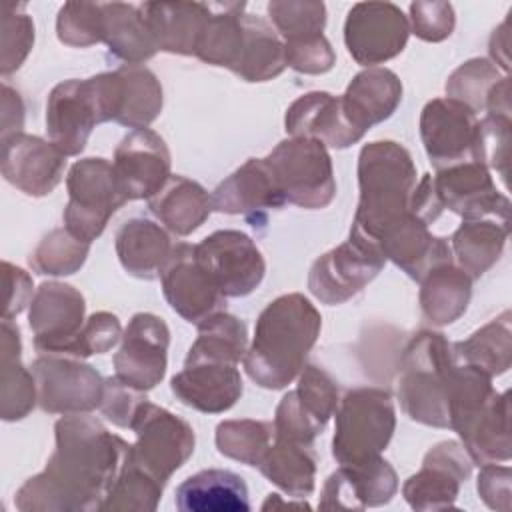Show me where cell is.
<instances>
[{
  "instance_id": "6da1fadb",
  "label": "cell",
  "mask_w": 512,
  "mask_h": 512,
  "mask_svg": "<svg viewBox=\"0 0 512 512\" xmlns=\"http://www.w3.org/2000/svg\"><path fill=\"white\" fill-rule=\"evenodd\" d=\"M54 432L56 450L44 472L28 478L18 490V510H100L126 466L130 444L88 412L66 414Z\"/></svg>"
},
{
  "instance_id": "7a4b0ae2",
  "label": "cell",
  "mask_w": 512,
  "mask_h": 512,
  "mask_svg": "<svg viewBox=\"0 0 512 512\" xmlns=\"http://www.w3.org/2000/svg\"><path fill=\"white\" fill-rule=\"evenodd\" d=\"M320 328L322 316L306 296H278L256 320L254 338L242 358L246 374L262 388L288 386L302 372Z\"/></svg>"
},
{
  "instance_id": "3957f363",
  "label": "cell",
  "mask_w": 512,
  "mask_h": 512,
  "mask_svg": "<svg viewBox=\"0 0 512 512\" xmlns=\"http://www.w3.org/2000/svg\"><path fill=\"white\" fill-rule=\"evenodd\" d=\"M416 176L414 160L402 144H366L358 156L360 200L350 236L378 248L380 236L410 212Z\"/></svg>"
},
{
  "instance_id": "277c9868",
  "label": "cell",
  "mask_w": 512,
  "mask_h": 512,
  "mask_svg": "<svg viewBox=\"0 0 512 512\" xmlns=\"http://www.w3.org/2000/svg\"><path fill=\"white\" fill-rule=\"evenodd\" d=\"M460 358L444 334L422 330L402 352L398 400L410 420L450 428L448 406Z\"/></svg>"
},
{
  "instance_id": "5b68a950",
  "label": "cell",
  "mask_w": 512,
  "mask_h": 512,
  "mask_svg": "<svg viewBox=\"0 0 512 512\" xmlns=\"http://www.w3.org/2000/svg\"><path fill=\"white\" fill-rule=\"evenodd\" d=\"M396 428L390 392L382 388H354L336 408L332 456L338 464L374 460L388 446Z\"/></svg>"
},
{
  "instance_id": "8992f818",
  "label": "cell",
  "mask_w": 512,
  "mask_h": 512,
  "mask_svg": "<svg viewBox=\"0 0 512 512\" xmlns=\"http://www.w3.org/2000/svg\"><path fill=\"white\" fill-rule=\"evenodd\" d=\"M284 200L306 210L326 208L336 196L332 160L312 138H286L264 158Z\"/></svg>"
},
{
  "instance_id": "52a82bcc",
  "label": "cell",
  "mask_w": 512,
  "mask_h": 512,
  "mask_svg": "<svg viewBox=\"0 0 512 512\" xmlns=\"http://www.w3.org/2000/svg\"><path fill=\"white\" fill-rule=\"evenodd\" d=\"M66 188L64 228L88 244L104 232L110 216L128 202L118 184L114 164L106 158L74 162L66 176Z\"/></svg>"
},
{
  "instance_id": "ba28073f",
  "label": "cell",
  "mask_w": 512,
  "mask_h": 512,
  "mask_svg": "<svg viewBox=\"0 0 512 512\" xmlns=\"http://www.w3.org/2000/svg\"><path fill=\"white\" fill-rule=\"evenodd\" d=\"M130 428L136 442L130 446L128 464L144 470L162 486L194 452L192 426L148 400L140 404Z\"/></svg>"
},
{
  "instance_id": "9c48e42d",
  "label": "cell",
  "mask_w": 512,
  "mask_h": 512,
  "mask_svg": "<svg viewBox=\"0 0 512 512\" xmlns=\"http://www.w3.org/2000/svg\"><path fill=\"white\" fill-rule=\"evenodd\" d=\"M194 256L224 298L248 296L260 286L266 274L262 252L240 230L212 232L194 244Z\"/></svg>"
},
{
  "instance_id": "30bf717a",
  "label": "cell",
  "mask_w": 512,
  "mask_h": 512,
  "mask_svg": "<svg viewBox=\"0 0 512 512\" xmlns=\"http://www.w3.org/2000/svg\"><path fill=\"white\" fill-rule=\"evenodd\" d=\"M384 264L386 258L380 248L348 236L346 242L314 260L308 288L324 304H344L370 284Z\"/></svg>"
},
{
  "instance_id": "8fae6325",
  "label": "cell",
  "mask_w": 512,
  "mask_h": 512,
  "mask_svg": "<svg viewBox=\"0 0 512 512\" xmlns=\"http://www.w3.org/2000/svg\"><path fill=\"white\" fill-rule=\"evenodd\" d=\"M38 404L48 414H84L100 406L104 380L74 356L44 354L34 360Z\"/></svg>"
},
{
  "instance_id": "7c38bea8",
  "label": "cell",
  "mask_w": 512,
  "mask_h": 512,
  "mask_svg": "<svg viewBox=\"0 0 512 512\" xmlns=\"http://www.w3.org/2000/svg\"><path fill=\"white\" fill-rule=\"evenodd\" d=\"M408 36V18L392 2H358L344 22V44L350 56L368 68L398 56Z\"/></svg>"
},
{
  "instance_id": "4fadbf2b",
  "label": "cell",
  "mask_w": 512,
  "mask_h": 512,
  "mask_svg": "<svg viewBox=\"0 0 512 512\" xmlns=\"http://www.w3.org/2000/svg\"><path fill=\"white\" fill-rule=\"evenodd\" d=\"M432 184L440 206L462 220L492 218L510 224V200L496 188L484 164L466 160L440 168L432 176Z\"/></svg>"
},
{
  "instance_id": "5bb4252c",
  "label": "cell",
  "mask_w": 512,
  "mask_h": 512,
  "mask_svg": "<svg viewBox=\"0 0 512 512\" xmlns=\"http://www.w3.org/2000/svg\"><path fill=\"white\" fill-rule=\"evenodd\" d=\"M478 122L470 106L448 96L434 98L422 108L420 136L436 170L474 160Z\"/></svg>"
},
{
  "instance_id": "9a60e30c",
  "label": "cell",
  "mask_w": 512,
  "mask_h": 512,
  "mask_svg": "<svg viewBox=\"0 0 512 512\" xmlns=\"http://www.w3.org/2000/svg\"><path fill=\"white\" fill-rule=\"evenodd\" d=\"M170 330L166 322L150 312L130 318L118 352L114 354L116 376L138 390H150L166 374Z\"/></svg>"
},
{
  "instance_id": "2e32d148",
  "label": "cell",
  "mask_w": 512,
  "mask_h": 512,
  "mask_svg": "<svg viewBox=\"0 0 512 512\" xmlns=\"http://www.w3.org/2000/svg\"><path fill=\"white\" fill-rule=\"evenodd\" d=\"M84 310V296L70 284H40L28 312L36 350L42 354L68 356L74 338L84 326Z\"/></svg>"
},
{
  "instance_id": "e0dca14e",
  "label": "cell",
  "mask_w": 512,
  "mask_h": 512,
  "mask_svg": "<svg viewBox=\"0 0 512 512\" xmlns=\"http://www.w3.org/2000/svg\"><path fill=\"white\" fill-rule=\"evenodd\" d=\"M470 474L472 460L464 446L446 440L426 452L422 468L404 482L402 494L414 510L452 508L460 484L466 482Z\"/></svg>"
},
{
  "instance_id": "ac0fdd59",
  "label": "cell",
  "mask_w": 512,
  "mask_h": 512,
  "mask_svg": "<svg viewBox=\"0 0 512 512\" xmlns=\"http://www.w3.org/2000/svg\"><path fill=\"white\" fill-rule=\"evenodd\" d=\"M160 280L166 302L188 322L200 324L204 318L224 310L226 298L196 262L194 244L178 242L172 246Z\"/></svg>"
},
{
  "instance_id": "d6986e66",
  "label": "cell",
  "mask_w": 512,
  "mask_h": 512,
  "mask_svg": "<svg viewBox=\"0 0 512 512\" xmlns=\"http://www.w3.org/2000/svg\"><path fill=\"white\" fill-rule=\"evenodd\" d=\"M114 172L128 200H150L170 178V152L150 128L128 132L114 150Z\"/></svg>"
},
{
  "instance_id": "ffe728a7",
  "label": "cell",
  "mask_w": 512,
  "mask_h": 512,
  "mask_svg": "<svg viewBox=\"0 0 512 512\" xmlns=\"http://www.w3.org/2000/svg\"><path fill=\"white\" fill-rule=\"evenodd\" d=\"M66 156L38 136L24 132L2 140V174L28 196H46L62 180Z\"/></svg>"
},
{
  "instance_id": "44dd1931",
  "label": "cell",
  "mask_w": 512,
  "mask_h": 512,
  "mask_svg": "<svg viewBox=\"0 0 512 512\" xmlns=\"http://www.w3.org/2000/svg\"><path fill=\"white\" fill-rule=\"evenodd\" d=\"M96 124L100 120L88 78H70L52 88L46 102V132L64 156L80 154Z\"/></svg>"
},
{
  "instance_id": "7402d4cb",
  "label": "cell",
  "mask_w": 512,
  "mask_h": 512,
  "mask_svg": "<svg viewBox=\"0 0 512 512\" xmlns=\"http://www.w3.org/2000/svg\"><path fill=\"white\" fill-rule=\"evenodd\" d=\"M212 208L224 214H242L254 228L268 210L286 204L264 158H250L212 192Z\"/></svg>"
},
{
  "instance_id": "603a6c76",
  "label": "cell",
  "mask_w": 512,
  "mask_h": 512,
  "mask_svg": "<svg viewBox=\"0 0 512 512\" xmlns=\"http://www.w3.org/2000/svg\"><path fill=\"white\" fill-rule=\"evenodd\" d=\"M170 390L182 404L198 412L220 414L242 396V378L238 364L184 360V368L170 380Z\"/></svg>"
},
{
  "instance_id": "cb8c5ba5",
  "label": "cell",
  "mask_w": 512,
  "mask_h": 512,
  "mask_svg": "<svg viewBox=\"0 0 512 512\" xmlns=\"http://www.w3.org/2000/svg\"><path fill=\"white\" fill-rule=\"evenodd\" d=\"M396 490V472L382 456L362 464H340L322 488L320 508L362 510L382 506L392 500Z\"/></svg>"
},
{
  "instance_id": "d4e9b609",
  "label": "cell",
  "mask_w": 512,
  "mask_h": 512,
  "mask_svg": "<svg viewBox=\"0 0 512 512\" xmlns=\"http://www.w3.org/2000/svg\"><path fill=\"white\" fill-rule=\"evenodd\" d=\"M378 248L386 260H392L416 282L432 268L452 262L450 242L430 234L428 224L410 212L380 236Z\"/></svg>"
},
{
  "instance_id": "484cf974",
  "label": "cell",
  "mask_w": 512,
  "mask_h": 512,
  "mask_svg": "<svg viewBox=\"0 0 512 512\" xmlns=\"http://www.w3.org/2000/svg\"><path fill=\"white\" fill-rule=\"evenodd\" d=\"M290 136L312 138L330 148H348L362 140L344 116L340 96L328 92H308L296 98L284 116Z\"/></svg>"
},
{
  "instance_id": "4316f807",
  "label": "cell",
  "mask_w": 512,
  "mask_h": 512,
  "mask_svg": "<svg viewBox=\"0 0 512 512\" xmlns=\"http://www.w3.org/2000/svg\"><path fill=\"white\" fill-rule=\"evenodd\" d=\"M340 100L346 120L364 136L394 114L402 102V82L388 68H366L352 78Z\"/></svg>"
},
{
  "instance_id": "83f0119b",
  "label": "cell",
  "mask_w": 512,
  "mask_h": 512,
  "mask_svg": "<svg viewBox=\"0 0 512 512\" xmlns=\"http://www.w3.org/2000/svg\"><path fill=\"white\" fill-rule=\"evenodd\" d=\"M140 10L158 50L194 56L208 16V2H144Z\"/></svg>"
},
{
  "instance_id": "f1b7e54d",
  "label": "cell",
  "mask_w": 512,
  "mask_h": 512,
  "mask_svg": "<svg viewBox=\"0 0 512 512\" xmlns=\"http://www.w3.org/2000/svg\"><path fill=\"white\" fill-rule=\"evenodd\" d=\"M176 508L182 512H246L248 486L230 470L208 468L192 474L176 488Z\"/></svg>"
},
{
  "instance_id": "f546056e",
  "label": "cell",
  "mask_w": 512,
  "mask_h": 512,
  "mask_svg": "<svg viewBox=\"0 0 512 512\" xmlns=\"http://www.w3.org/2000/svg\"><path fill=\"white\" fill-rule=\"evenodd\" d=\"M510 392L494 394L458 432L472 464H504L510 460Z\"/></svg>"
},
{
  "instance_id": "4dcf8cb0",
  "label": "cell",
  "mask_w": 512,
  "mask_h": 512,
  "mask_svg": "<svg viewBox=\"0 0 512 512\" xmlns=\"http://www.w3.org/2000/svg\"><path fill=\"white\" fill-rule=\"evenodd\" d=\"M172 252L170 236L148 218L126 220L116 232V254L122 268L142 280L160 276Z\"/></svg>"
},
{
  "instance_id": "1f68e13d",
  "label": "cell",
  "mask_w": 512,
  "mask_h": 512,
  "mask_svg": "<svg viewBox=\"0 0 512 512\" xmlns=\"http://www.w3.org/2000/svg\"><path fill=\"white\" fill-rule=\"evenodd\" d=\"M148 208L176 236L192 234L214 210L208 192L186 176H170L148 200Z\"/></svg>"
},
{
  "instance_id": "d6a6232c",
  "label": "cell",
  "mask_w": 512,
  "mask_h": 512,
  "mask_svg": "<svg viewBox=\"0 0 512 512\" xmlns=\"http://www.w3.org/2000/svg\"><path fill=\"white\" fill-rule=\"evenodd\" d=\"M104 14V44L110 54L126 66H140L150 60L158 48L150 26L140 10V4L110 2L102 4Z\"/></svg>"
},
{
  "instance_id": "836d02e7",
  "label": "cell",
  "mask_w": 512,
  "mask_h": 512,
  "mask_svg": "<svg viewBox=\"0 0 512 512\" xmlns=\"http://www.w3.org/2000/svg\"><path fill=\"white\" fill-rule=\"evenodd\" d=\"M20 330L12 320L2 318V360H0V416L20 420L38 402L36 378L20 362Z\"/></svg>"
},
{
  "instance_id": "e575fe53",
  "label": "cell",
  "mask_w": 512,
  "mask_h": 512,
  "mask_svg": "<svg viewBox=\"0 0 512 512\" xmlns=\"http://www.w3.org/2000/svg\"><path fill=\"white\" fill-rule=\"evenodd\" d=\"M508 234L510 224L492 218L462 220L450 238V250L452 258H456V266L470 280H478L502 256Z\"/></svg>"
},
{
  "instance_id": "d590c367",
  "label": "cell",
  "mask_w": 512,
  "mask_h": 512,
  "mask_svg": "<svg viewBox=\"0 0 512 512\" xmlns=\"http://www.w3.org/2000/svg\"><path fill=\"white\" fill-rule=\"evenodd\" d=\"M472 280L454 264H440L420 280V308L432 326L458 320L470 302Z\"/></svg>"
},
{
  "instance_id": "8d00e7d4",
  "label": "cell",
  "mask_w": 512,
  "mask_h": 512,
  "mask_svg": "<svg viewBox=\"0 0 512 512\" xmlns=\"http://www.w3.org/2000/svg\"><path fill=\"white\" fill-rule=\"evenodd\" d=\"M244 2H208V16L194 56L212 66L234 68L244 40Z\"/></svg>"
},
{
  "instance_id": "74e56055",
  "label": "cell",
  "mask_w": 512,
  "mask_h": 512,
  "mask_svg": "<svg viewBox=\"0 0 512 512\" xmlns=\"http://www.w3.org/2000/svg\"><path fill=\"white\" fill-rule=\"evenodd\" d=\"M258 470L288 496L304 500L314 492L316 454L312 444L274 438L262 456Z\"/></svg>"
},
{
  "instance_id": "f35d334b",
  "label": "cell",
  "mask_w": 512,
  "mask_h": 512,
  "mask_svg": "<svg viewBox=\"0 0 512 512\" xmlns=\"http://www.w3.org/2000/svg\"><path fill=\"white\" fill-rule=\"evenodd\" d=\"M242 24L244 40L232 72L246 82H266L278 76L286 68L280 34L262 16L244 12Z\"/></svg>"
},
{
  "instance_id": "ab89813d",
  "label": "cell",
  "mask_w": 512,
  "mask_h": 512,
  "mask_svg": "<svg viewBox=\"0 0 512 512\" xmlns=\"http://www.w3.org/2000/svg\"><path fill=\"white\" fill-rule=\"evenodd\" d=\"M454 350L460 362L482 370L490 378L504 374L512 360L510 312L504 310L498 318L476 330L470 338L454 342Z\"/></svg>"
},
{
  "instance_id": "60d3db41",
  "label": "cell",
  "mask_w": 512,
  "mask_h": 512,
  "mask_svg": "<svg viewBox=\"0 0 512 512\" xmlns=\"http://www.w3.org/2000/svg\"><path fill=\"white\" fill-rule=\"evenodd\" d=\"M246 348V324L222 310L198 324V338L190 346L186 360H216L238 364L244 358Z\"/></svg>"
},
{
  "instance_id": "b9f144b4",
  "label": "cell",
  "mask_w": 512,
  "mask_h": 512,
  "mask_svg": "<svg viewBox=\"0 0 512 512\" xmlns=\"http://www.w3.org/2000/svg\"><path fill=\"white\" fill-rule=\"evenodd\" d=\"M120 76L122 108L118 114V124L132 130L148 128L162 110V86L156 74L144 66H120L116 68Z\"/></svg>"
},
{
  "instance_id": "7bdbcfd3",
  "label": "cell",
  "mask_w": 512,
  "mask_h": 512,
  "mask_svg": "<svg viewBox=\"0 0 512 512\" xmlns=\"http://www.w3.org/2000/svg\"><path fill=\"white\" fill-rule=\"evenodd\" d=\"M274 438V424L262 420H224L216 426L218 452L246 466L260 464Z\"/></svg>"
},
{
  "instance_id": "ee69618b",
  "label": "cell",
  "mask_w": 512,
  "mask_h": 512,
  "mask_svg": "<svg viewBox=\"0 0 512 512\" xmlns=\"http://www.w3.org/2000/svg\"><path fill=\"white\" fill-rule=\"evenodd\" d=\"M88 250V242L78 240L66 228H54L38 242L30 254V266L38 274L68 276L82 268Z\"/></svg>"
},
{
  "instance_id": "f6af8a7d",
  "label": "cell",
  "mask_w": 512,
  "mask_h": 512,
  "mask_svg": "<svg viewBox=\"0 0 512 512\" xmlns=\"http://www.w3.org/2000/svg\"><path fill=\"white\" fill-rule=\"evenodd\" d=\"M162 490H164V486L160 482H156L144 470L128 464V460H126L124 470L120 472L118 480L110 488L100 510L150 512V510H156Z\"/></svg>"
},
{
  "instance_id": "bcb514c9",
  "label": "cell",
  "mask_w": 512,
  "mask_h": 512,
  "mask_svg": "<svg viewBox=\"0 0 512 512\" xmlns=\"http://www.w3.org/2000/svg\"><path fill=\"white\" fill-rule=\"evenodd\" d=\"M504 76H500L498 66L490 60L472 58L450 74L446 80V96L470 106L474 112H480L484 110L492 86Z\"/></svg>"
},
{
  "instance_id": "7dc6e473",
  "label": "cell",
  "mask_w": 512,
  "mask_h": 512,
  "mask_svg": "<svg viewBox=\"0 0 512 512\" xmlns=\"http://www.w3.org/2000/svg\"><path fill=\"white\" fill-rule=\"evenodd\" d=\"M268 16L284 42L322 34L326 26V6L312 0H272Z\"/></svg>"
},
{
  "instance_id": "c3c4849f",
  "label": "cell",
  "mask_w": 512,
  "mask_h": 512,
  "mask_svg": "<svg viewBox=\"0 0 512 512\" xmlns=\"http://www.w3.org/2000/svg\"><path fill=\"white\" fill-rule=\"evenodd\" d=\"M292 392L298 406L320 428L326 426V422L336 414V408L340 404L334 378L314 364H306L302 368V372L298 374V386Z\"/></svg>"
},
{
  "instance_id": "681fc988",
  "label": "cell",
  "mask_w": 512,
  "mask_h": 512,
  "mask_svg": "<svg viewBox=\"0 0 512 512\" xmlns=\"http://www.w3.org/2000/svg\"><path fill=\"white\" fill-rule=\"evenodd\" d=\"M0 30H2V52L0 70L10 74L22 66L32 44H34V22L24 12V4L2 2L0 4Z\"/></svg>"
},
{
  "instance_id": "f907efd6",
  "label": "cell",
  "mask_w": 512,
  "mask_h": 512,
  "mask_svg": "<svg viewBox=\"0 0 512 512\" xmlns=\"http://www.w3.org/2000/svg\"><path fill=\"white\" fill-rule=\"evenodd\" d=\"M58 40L66 46L86 48L104 40L102 4L66 2L56 18Z\"/></svg>"
},
{
  "instance_id": "816d5d0a",
  "label": "cell",
  "mask_w": 512,
  "mask_h": 512,
  "mask_svg": "<svg viewBox=\"0 0 512 512\" xmlns=\"http://www.w3.org/2000/svg\"><path fill=\"white\" fill-rule=\"evenodd\" d=\"M474 160L488 170H496L502 182H508L510 164V116L486 114L478 122Z\"/></svg>"
},
{
  "instance_id": "f5cc1de1",
  "label": "cell",
  "mask_w": 512,
  "mask_h": 512,
  "mask_svg": "<svg viewBox=\"0 0 512 512\" xmlns=\"http://www.w3.org/2000/svg\"><path fill=\"white\" fill-rule=\"evenodd\" d=\"M120 338H122V328L118 318L110 312H94L84 322L78 336L74 338L68 356L86 358L92 354H104L112 346H116Z\"/></svg>"
},
{
  "instance_id": "db71d44e",
  "label": "cell",
  "mask_w": 512,
  "mask_h": 512,
  "mask_svg": "<svg viewBox=\"0 0 512 512\" xmlns=\"http://www.w3.org/2000/svg\"><path fill=\"white\" fill-rule=\"evenodd\" d=\"M284 58L286 66L300 74H324L336 62V54L324 34L284 42Z\"/></svg>"
},
{
  "instance_id": "11a10c76",
  "label": "cell",
  "mask_w": 512,
  "mask_h": 512,
  "mask_svg": "<svg viewBox=\"0 0 512 512\" xmlns=\"http://www.w3.org/2000/svg\"><path fill=\"white\" fill-rule=\"evenodd\" d=\"M144 390L134 388L132 384L124 382L118 376H110L104 380L102 398H100V412L116 426L130 428L138 408L142 402H146Z\"/></svg>"
},
{
  "instance_id": "9f6ffc18",
  "label": "cell",
  "mask_w": 512,
  "mask_h": 512,
  "mask_svg": "<svg viewBox=\"0 0 512 512\" xmlns=\"http://www.w3.org/2000/svg\"><path fill=\"white\" fill-rule=\"evenodd\" d=\"M408 24L420 40L442 42L454 30V8L450 2H412Z\"/></svg>"
},
{
  "instance_id": "6f0895ef",
  "label": "cell",
  "mask_w": 512,
  "mask_h": 512,
  "mask_svg": "<svg viewBox=\"0 0 512 512\" xmlns=\"http://www.w3.org/2000/svg\"><path fill=\"white\" fill-rule=\"evenodd\" d=\"M510 466L484 464L478 476V494L486 502L488 508L510 512L512 508V492H510Z\"/></svg>"
},
{
  "instance_id": "680465c9",
  "label": "cell",
  "mask_w": 512,
  "mask_h": 512,
  "mask_svg": "<svg viewBox=\"0 0 512 512\" xmlns=\"http://www.w3.org/2000/svg\"><path fill=\"white\" fill-rule=\"evenodd\" d=\"M4 270V284H6V302L2 318L12 320L18 316L30 302H32V278L22 270L12 266L10 262L2 264Z\"/></svg>"
},
{
  "instance_id": "91938a15",
  "label": "cell",
  "mask_w": 512,
  "mask_h": 512,
  "mask_svg": "<svg viewBox=\"0 0 512 512\" xmlns=\"http://www.w3.org/2000/svg\"><path fill=\"white\" fill-rule=\"evenodd\" d=\"M24 126V104L16 90L8 84L2 86V140L22 132Z\"/></svg>"
},
{
  "instance_id": "94428289",
  "label": "cell",
  "mask_w": 512,
  "mask_h": 512,
  "mask_svg": "<svg viewBox=\"0 0 512 512\" xmlns=\"http://www.w3.org/2000/svg\"><path fill=\"white\" fill-rule=\"evenodd\" d=\"M508 20H504L490 38V56L496 64H500V68L504 72H508L510 68V60H508Z\"/></svg>"
},
{
  "instance_id": "6125c7cd",
  "label": "cell",
  "mask_w": 512,
  "mask_h": 512,
  "mask_svg": "<svg viewBox=\"0 0 512 512\" xmlns=\"http://www.w3.org/2000/svg\"><path fill=\"white\" fill-rule=\"evenodd\" d=\"M276 506H298V508H308V504L302 500V502H284L280 500V494H270L268 500L262 504V510H268V508H276Z\"/></svg>"
}]
</instances>
